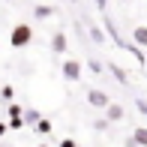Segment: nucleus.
<instances>
[{
    "instance_id": "f257e3e1",
    "label": "nucleus",
    "mask_w": 147,
    "mask_h": 147,
    "mask_svg": "<svg viewBox=\"0 0 147 147\" xmlns=\"http://www.w3.org/2000/svg\"><path fill=\"white\" fill-rule=\"evenodd\" d=\"M33 42V27L30 24H15L9 33V45H15V48H24V45Z\"/></svg>"
},
{
    "instance_id": "f03ea898",
    "label": "nucleus",
    "mask_w": 147,
    "mask_h": 147,
    "mask_svg": "<svg viewBox=\"0 0 147 147\" xmlns=\"http://www.w3.org/2000/svg\"><path fill=\"white\" fill-rule=\"evenodd\" d=\"M63 78L66 81H81V63L78 60H66L63 63Z\"/></svg>"
},
{
    "instance_id": "7ed1b4c3",
    "label": "nucleus",
    "mask_w": 147,
    "mask_h": 147,
    "mask_svg": "<svg viewBox=\"0 0 147 147\" xmlns=\"http://www.w3.org/2000/svg\"><path fill=\"white\" fill-rule=\"evenodd\" d=\"M87 102L96 105V108H105L111 99H108V93H105V90H96V87H93V90H87Z\"/></svg>"
},
{
    "instance_id": "20e7f679",
    "label": "nucleus",
    "mask_w": 147,
    "mask_h": 147,
    "mask_svg": "<svg viewBox=\"0 0 147 147\" xmlns=\"http://www.w3.org/2000/svg\"><path fill=\"white\" fill-rule=\"evenodd\" d=\"M51 15H57L54 6H33V18H51Z\"/></svg>"
},
{
    "instance_id": "39448f33",
    "label": "nucleus",
    "mask_w": 147,
    "mask_h": 147,
    "mask_svg": "<svg viewBox=\"0 0 147 147\" xmlns=\"http://www.w3.org/2000/svg\"><path fill=\"white\" fill-rule=\"evenodd\" d=\"M132 141H135L138 147H147V126H138V129L132 132Z\"/></svg>"
},
{
    "instance_id": "423d86ee",
    "label": "nucleus",
    "mask_w": 147,
    "mask_h": 147,
    "mask_svg": "<svg viewBox=\"0 0 147 147\" xmlns=\"http://www.w3.org/2000/svg\"><path fill=\"white\" fill-rule=\"evenodd\" d=\"M51 48H54L57 54H63V51H66V36H63V33H54V39H51Z\"/></svg>"
},
{
    "instance_id": "0eeeda50",
    "label": "nucleus",
    "mask_w": 147,
    "mask_h": 147,
    "mask_svg": "<svg viewBox=\"0 0 147 147\" xmlns=\"http://www.w3.org/2000/svg\"><path fill=\"white\" fill-rule=\"evenodd\" d=\"M105 111H108V120H123V108H120V105H114V102L105 105Z\"/></svg>"
},
{
    "instance_id": "6e6552de",
    "label": "nucleus",
    "mask_w": 147,
    "mask_h": 147,
    "mask_svg": "<svg viewBox=\"0 0 147 147\" xmlns=\"http://www.w3.org/2000/svg\"><path fill=\"white\" fill-rule=\"evenodd\" d=\"M132 42L147 45V27H135V30H132Z\"/></svg>"
},
{
    "instance_id": "1a4fd4ad",
    "label": "nucleus",
    "mask_w": 147,
    "mask_h": 147,
    "mask_svg": "<svg viewBox=\"0 0 147 147\" xmlns=\"http://www.w3.org/2000/svg\"><path fill=\"white\" fill-rule=\"evenodd\" d=\"M90 36H93V42L105 45V36H102V30H99V27H90Z\"/></svg>"
},
{
    "instance_id": "9d476101",
    "label": "nucleus",
    "mask_w": 147,
    "mask_h": 147,
    "mask_svg": "<svg viewBox=\"0 0 147 147\" xmlns=\"http://www.w3.org/2000/svg\"><path fill=\"white\" fill-rule=\"evenodd\" d=\"M21 114H24L21 120H27V123H36V120H39V111H33V108L30 111H21Z\"/></svg>"
},
{
    "instance_id": "9b49d317",
    "label": "nucleus",
    "mask_w": 147,
    "mask_h": 147,
    "mask_svg": "<svg viewBox=\"0 0 147 147\" xmlns=\"http://www.w3.org/2000/svg\"><path fill=\"white\" fill-rule=\"evenodd\" d=\"M36 126H39V132H51V123H48V120H36Z\"/></svg>"
},
{
    "instance_id": "f8f14e48",
    "label": "nucleus",
    "mask_w": 147,
    "mask_h": 147,
    "mask_svg": "<svg viewBox=\"0 0 147 147\" xmlns=\"http://www.w3.org/2000/svg\"><path fill=\"white\" fill-rule=\"evenodd\" d=\"M18 114H21V108H18L15 102H9V117H18Z\"/></svg>"
},
{
    "instance_id": "ddd939ff",
    "label": "nucleus",
    "mask_w": 147,
    "mask_h": 147,
    "mask_svg": "<svg viewBox=\"0 0 147 147\" xmlns=\"http://www.w3.org/2000/svg\"><path fill=\"white\" fill-rule=\"evenodd\" d=\"M60 147H75V141H72V138H63V141H60Z\"/></svg>"
},
{
    "instance_id": "4468645a",
    "label": "nucleus",
    "mask_w": 147,
    "mask_h": 147,
    "mask_svg": "<svg viewBox=\"0 0 147 147\" xmlns=\"http://www.w3.org/2000/svg\"><path fill=\"white\" fill-rule=\"evenodd\" d=\"M138 108H141L144 114H147V102H144V99H138Z\"/></svg>"
},
{
    "instance_id": "2eb2a0df",
    "label": "nucleus",
    "mask_w": 147,
    "mask_h": 147,
    "mask_svg": "<svg viewBox=\"0 0 147 147\" xmlns=\"http://www.w3.org/2000/svg\"><path fill=\"white\" fill-rule=\"evenodd\" d=\"M96 6H99V9H105V0H96Z\"/></svg>"
},
{
    "instance_id": "dca6fc26",
    "label": "nucleus",
    "mask_w": 147,
    "mask_h": 147,
    "mask_svg": "<svg viewBox=\"0 0 147 147\" xmlns=\"http://www.w3.org/2000/svg\"><path fill=\"white\" fill-rule=\"evenodd\" d=\"M3 132H6V126H3V123H0V135H3Z\"/></svg>"
},
{
    "instance_id": "f3484780",
    "label": "nucleus",
    "mask_w": 147,
    "mask_h": 147,
    "mask_svg": "<svg viewBox=\"0 0 147 147\" xmlns=\"http://www.w3.org/2000/svg\"><path fill=\"white\" fill-rule=\"evenodd\" d=\"M123 3H129V0H123Z\"/></svg>"
}]
</instances>
